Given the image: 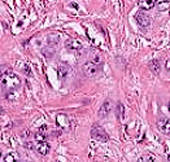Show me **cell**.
I'll return each instance as SVG.
<instances>
[{"instance_id":"1","label":"cell","mask_w":170,"mask_h":162,"mask_svg":"<svg viewBox=\"0 0 170 162\" xmlns=\"http://www.w3.org/2000/svg\"><path fill=\"white\" fill-rule=\"evenodd\" d=\"M21 83H22L21 78L17 74H14V73H7V74H4L0 78V84L8 91L17 90V88L21 87Z\"/></svg>"},{"instance_id":"2","label":"cell","mask_w":170,"mask_h":162,"mask_svg":"<svg viewBox=\"0 0 170 162\" xmlns=\"http://www.w3.org/2000/svg\"><path fill=\"white\" fill-rule=\"evenodd\" d=\"M101 66H103V62H100V61H96V60L88 61L82 65V73L86 77H94L100 71Z\"/></svg>"},{"instance_id":"3","label":"cell","mask_w":170,"mask_h":162,"mask_svg":"<svg viewBox=\"0 0 170 162\" xmlns=\"http://www.w3.org/2000/svg\"><path fill=\"white\" fill-rule=\"evenodd\" d=\"M91 137L95 139V140H98V142H107L108 140V134L100 124L95 123L91 127Z\"/></svg>"},{"instance_id":"4","label":"cell","mask_w":170,"mask_h":162,"mask_svg":"<svg viewBox=\"0 0 170 162\" xmlns=\"http://www.w3.org/2000/svg\"><path fill=\"white\" fill-rule=\"evenodd\" d=\"M156 126L160 132H162V134H165V135H170V119L168 117H161V118H159L156 122Z\"/></svg>"},{"instance_id":"5","label":"cell","mask_w":170,"mask_h":162,"mask_svg":"<svg viewBox=\"0 0 170 162\" xmlns=\"http://www.w3.org/2000/svg\"><path fill=\"white\" fill-rule=\"evenodd\" d=\"M135 20H136V22H138V25H139L140 27H143V29L149 27V25H151V18L147 16L144 12H136Z\"/></svg>"},{"instance_id":"6","label":"cell","mask_w":170,"mask_h":162,"mask_svg":"<svg viewBox=\"0 0 170 162\" xmlns=\"http://www.w3.org/2000/svg\"><path fill=\"white\" fill-rule=\"evenodd\" d=\"M112 108H113V104L110 100H105L104 102L101 104L100 109H99V118H105L107 115L110 114V112H112Z\"/></svg>"},{"instance_id":"7","label":"cell","mask_w":170,"mask_h":162,"mask_svg":"<svg viewBox=\"0 0 170 162\" xmlns=\"http://www.w3.org/2000/svg\"><path fill=\"white\" fill-rule=\"evenodd\" d=\"M35 149L39 154H42V156H47L51 151V146L47 142H38L35 145Z\"/></svg>"},{"instance_id":"8","label":"cell","mask_w":170,"mask_h":162,"mask_svg":"<svg viewBox=\"0 0 170 162\" xmlns=\"http://www.w3.org/2000/svg\"><path fill=\"white\" fill-rule=\"evenodd\" d=\"M65 48L69 51H79V49H82V43L77 39H69L65 43Z\"/></svg>"},{"instance_id":"9","label":"cell","mask_w":170,"mask_h":162,"mask_svg":"<svg viewBox=\"0 0 170 162\" xmlns=\"http://www.w3.org/2000/svg\"><path fill=\"white\" fill-rule=\"evenodd\" d=\"M138 7L143 11H149L153 7H156V2H153V0H144V2H139Z\"/></svg>"},{"instance_id":"10","label":"cell","mask_w":170,"mask_h":162,"mask_svg":"<svg viewBox=\"0 0 170 162\" xmlns=\"http://www.w3.org/2000/svg\"><path fill=\"white\" fill-rule=\"evenodd\" d=\"M58 77H60L61 79L66 78L69 74V71H70V66L68 64H60V66H58Z\"/></svg>"},{"instance_id":"11","label":"cell","mask_w":170,"mask_h":162,"mask_svg":"<svg viewBox=\"0 0 170 162\" xmlns=\"http://www.w3.org/2000/svg\"><path fill=\"white\" fill-rule=\"evenodd\" d=\"M138 162H156V157L152 153H145L138 158Z\"/></svg>"},{"instance_id":"12","label":"cell","mask_w":170,"mask_h":162,"mask_svg":"<svg viewBox=\"0 0 170 162\" xmlns=\"http://www.w3.org/2000/svg\"><path fill=\"white\" fill-rule=\"evenodd\" d=\"M149 69L153 74H159L160 73V61L159 60H152L149 62Z\"/></svg>"},{"instance_id":"13","label":"cell","mask_w":170,"mask_h":162,"mask_svg":"<svg viewBox=\"0 0 170 162\" xmlns=\"http://www.w3.org/2000/svg\"><path fill=\"white\" fill-rule=\"evenodd\" d=\"M56 121H57V123L60 124V126H62V127H68V126H69V119L65 117V114H58L57 118H56Z\"/></svg>"},{"instance_id":"14","label":"cell","mask_w":170,"mask_h":162,"mask_svg":"<svg viewBox=\"0 0 170 162\" xmlns=\"http://www.w3.org/2000/svg\"><path fill=\"white\" fill-rule=\"evenodd\" d=\"M156 7L159 8V11H166V9H169L170 8V3L169 2H159V3H156Z\"/></svg>"},{"instance_id":"15","label":"cell","mask_w":170,"mask_h":162,"mask_svg":"<svg viewBox=\"0 0 170 162\" xmlns=\"http://www.w3.org/2000/svg\"><path fill=\"white\" fill-rule=\"evenodd\" d=\"M118 117H120L121 121L125 119V108L122 104H118Z\"/></svg>"},{"instance_id":"16","label":"cell","mask_w":170,"mask_h":162,"mask_svg":"<svg viewBox=\"0 0 170 162\" xmlns=\"http://www.w3.org/2000/svg\"><path fill=\"white\" fill-rule=\"evenodd\" d=\"M7 73H12L8 66H0V78H2L4 74H7Z\"/></svg>"},{"instance_id":"17","label":"cell","mask_w":170,"mask_h":162,"mask_svg":"<svg viewBox=\"0 0 170 162\" xmlns=\"http://www.w3.org/2000/svg\"><path fill=\"white\" fill-rule=\"evenodd\" d=\"M4 162H16V157H14V154H12V153L7 154V156L4 157Z\"/></svg>"},{"instance_id":"18","label":"cell","mask_w":170,"mask_h":162,"mask_svg":"<svg viewBox=\"0 0 170 162\" xmlns=\"http://www.w3.org/2000/svg\"><path fill=\"white\" fill-rule=\"evenodd\" d=\"M44 137H46V136L42 135V134H36L35 135V139H36V140H39V142H44Z\"/></svg>"},{"instance_id":"19","label":"cell","mask_w":170,"mask_h":162,"mask_svg":"<svg viewBox=\"0 0 170 162\" xmlns=\"http://www.w3.org/2000/svg\"><path fill=\"white\" fill-rule=\"evenodd\" d=\"M165 69H166L168 71H170V57H169V60L165 62Z\"/></svg>"},{"instance_id":"20","label":"cell","mask_w":170,"mask_h":162,"mask_svg":"<svg viewBox=\"0 0 170 162\" xmlns=\"http://www.w3.org/2000/svg\"><path fill=\"white\" fill-rule=\"evenodd\" d=\"M168 109H169V112H170V101H169V104H168Z\"/></svg>"},{"instance_id":"21","label":"cell","mask_w":170,"mask_h":162,"mask_svg":"<svg viewBox=\"0 0 170 162\" xmlns=\"http://www.w3.org/2000/svg\"><path fill=\"white\" fill-rule=\"evenodd\" d=\"M168 160H169V161H170V154H169V156H168Z\"/></svg>"},{"instance_id":"22","label":"cell","mask_w":170,"mask_h":162,"mask_svg":"<svg viewBox=\"0 0 170 162\" xmlns=\"http://www.w3.org/2000/svg\"><path fill=\"white\" fill-rule=\"evenodd\" d=\"M0 157H2V151H0Z\"/></svg>"}]
</instances>
